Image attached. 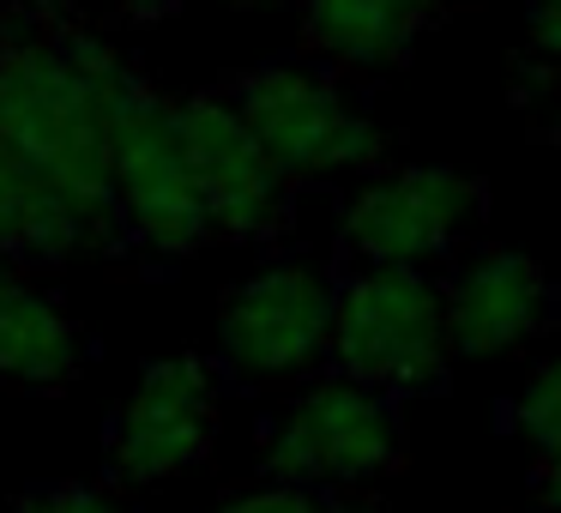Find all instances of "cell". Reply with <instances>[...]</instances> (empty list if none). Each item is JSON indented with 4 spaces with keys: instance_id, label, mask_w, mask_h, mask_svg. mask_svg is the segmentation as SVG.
<instances>
[{
    "instance_id": "cell-1",
    "label": "cell",
    "mask_w": 561,
    "mask_h": 513,
    "mask_svg": "<svg viewBox=\"0 0 561 513\" xmlns=\"http://www.w3.org/2000/svg\"><path fill=\"white\" fill-rule=\"evenodd\" d=\"M127 61L91 31L43 13L0 19V139L25 151L79 212L98 248L122 242L110 187V122L122 110Z\"/></svg>"
},
{
    "instance_id": "cell-2",
    "label": "cell",
    "mask_w": 561,
    "mask_h": 513,
    "mask_svg": "<svg viewBox=\"0 0 561 513\" xmlns=\"http://www.w3.org/2000/svg\"><path fill=\"white\" fill-rule=\"evenodd\" d=\"M332 375L380 392V399H428L453 375L447 296L428 272L363 266L332 296Z\"/></svg>"
},
{
    "instance_id": "cell-3",
    "label": "cell",
    "mask_w": 561,
    "mask_h": 513,
    "mask_svg": "<svg viewBox=\"0 0 561 513\" xmlns=\"http://www.w3.org/2000/svg\"><path fill=\"white\" fill-rule=\"evenodd\" d=\"M404 465L399 404L356 387L344 375H320L260 429V471L290 489H356Z\"/></svg>"
},
{
    "instance_id": "cell-4",
    "label": "cell",
    "mask_w": 561,
    "mask_h": 513,
    "mask_svg": "<svg viewBox=\"0 0 561 513\" xmlns=\"http://www.w3.org/2000/svg\"><path fill=\"white\" fill-rule=\"evenodd\" d=\"M110 187L122 236L146 254L182 260L211 242V218L182 139V110H175V98L151 91L146 79L127 86L110 122Z\"/></svg>"
},
{
    "instance_id": "cell-5",
    "label": "cell",
    "mask_w": 561,
    "mask_h": 513,
    "mask_svg": "<svg viewBox=\"0 0 561 513\" xmlns=\"http://www.w3.org/2000/svg\"><path fill=\"white\" fill-rule=\"evenodd\" d=\"M230 103L284 187L344 175V170H368L387 151L380 127L327 73H314V67H296V61L254 67V73L236 79Z\"/></svg>"
},
{
    "instance_id": "cell-6",
    "label": "cell",
    "mask_w": 561,
    "mask_h": 513,
    "mask_svg": "<svg viewBox=\"0 0 561 513\" xmlns=\"http://www.w3.org/2000/svg\"><path fill=\"white\" fill-rule=\"evenodd\" d=\"M489 187L465 170L416 163V170H387L344 206L339 224V254L363 266H404L423 272L428 260L453 254L465 236L483 224Z\"/></svg>"
},
{
    "instance_id": "cell-7",
    "label": "cell",
    "mask_w": 561,
    "mask_h": 513,
    "mask_svg": "<svg viewBox=\"0 0 561 513\" xmlns=\"http://www.w3.org/2000/svg\"><path fill=\"white\" fill-rule=\"evenodd\" d=\"M332 296L339 278H327L308 260L254 272L236 284L218 308V344L224 363L242 380H296L314 363H327L332 339Z\"/></svg>"
},
{
    "instance_id": "cell-8",
    "label": "cell",
    "mask_w": 561,
    "mask_h": 513,
    "mask_svg": "<svg viewBox=\"0 0 561 513\" xmlns=\"http://www.w3.org/2000/svg\"><path fill=\"white\" fill-rule=\"evenodd\" d=\"M218 441V375L199 356H163L134 380L110 423L115 483H170Z\"/></svg>"
},
{
    "instance_id": "cell-9",
    "label": "cell",
    "mask_w": 561,
    "mask_h": 513,
    "mask_svg": "<svg viewBox=\"0 0 561 513\" xmlns=\"http://www.w3.org/2000/svg\"><path fill=\"white\" fill-rule=\"evenodd\" d=\"M175 110H182V139L211 218V242L218 236L224 242H272V236H284L290 187L278 182L266 151L254 146L236 103L224 91H194V98H175Z\"/></svg>"
},
{
    "instance_id": "cell-10",
    "label": "cell",
    "mask_w": 561,
    "mask_h": 513,
    "mask_svg": "<svg viewBox=\"0 0 561 513\" xmlns=\"http://www.w3.org/2000/svg\"><path fill=\"white\" fill-rule=\"evenodd\" d=\"M447 332H453V356H507L525 339L556 320L561 308V284L543 260L519 254V248H483L471 254L447 284Z\"/></svg>"
},
{
    "instance_id": "cell-11",
    "label": "cell",
    "mask_w": 561,
    "mask_h": 513,
    "mask_svg": "<svg viewBox=\"0 0 561 513\" xmlns=\"http://www.w3.org/2000/svg\"><path fill=\"white\" fill-rule=\"evenodd\" d=\"M79 327L49 290L0 266V387L61 392L79 375Z\"/></svg>"
},
{
    "instance_id": "cell-12",
    "label": "cell",
    "mask_w": 561,
    "mask_h": 513,
    "mask_svg": "<svg viewBox=\"0 0 561 513\" xmlns=\"http://www.w3.org/2000/svg\"><path fill=\"white\" fill-rule=\"evenodd\" d=\"M435 13H447V0H302V37L351 73H380L411 55Z\"/></svg>"
},
{
    "instance_id": "cell-13",
    "label": "cell",
    "mask_w": 561,
    "mask_h": 513,
    "mask_svg": "<svg viewBox=\"0 0 561 513\" xmlns=\"http://www.w3.org/2000/svg\"><path fill=\"white\" fill-rule=\"evenodd\" d=\"M91 236L61 187L0 139V266H61Z\"/></svg>"
},
{
    "instance_id": "cell-14",
    "label": "cell",
    "mask_w": 561,
    "mask_h": 513,
    "mask_svg": "<svg viewBox=\"0 0 561 513\" xmlns=\"http://www.w3.org/2000/svg\"><path fill=\"white\" fill-rule=\"evenodd\" d=\"M507 423L519 429V441L531 447V465L561 453V356H549V363L525 380V392L513 399Z\"/></svg>"
},
{
    "instance_id": "cell-15",
    "label": "cell",
    "mask_w": 561,
    "mask_h": 513,
    "mask_svg": "<svg viewBox=\"0 0 561 513\" xmlns=\"http://www.w3.org/2000/svg\"><path fill=\"white\" fill-rule=\"evenodd\" d=\"M211 513H375L356 489H290V483H260L242 495L218 501Z\"/></svg>"
},
{
    "instance_id": "cell-16",
    "label": "cell",
    "mask_w": 561,
    "mask_h": 513,
    "mask_svg": "<svg viewBox=\"0 0 561 513\" xmlns=\"http://www.w3.org/2000/svg\"><path fill=\"white\" fill-rule=\"evenodd\" d=\"M13 513H134L110 483H79V477H61V483H37L19 495Z\"/></svg>"
},
{
    "instance_id": "cell-17",
    "label": "cell",
    "mask_w": 561,
    "mask_h": 513,
    "mask_svg": "<svg viewBox=\"0 0 561 513\" xmlns=\"http://www.w3.org/2000/svg\"><path fill=\"white\" fill-rule=\"evenodd\" d=\"M531 61L561 86V0H531Z\"/></svg>"
},
{
    "instance_id": "cell-18",
    "label": "cell",
    "mask_w": 561,
    "mask_h": 513,
    "mask_svg": "<svg viewBox=\"0 0 561 513\" xmlns=\"http://www.w3.org/2000/svg\"><path fill=\"white\" fill-rule=\"evenodd\" d=\"M531 495L543 501V508L561 513V453H556V459H537L531 465Z\"/></svg>"
},
{
    "instance_id": "cell-19",
    "label": "cell",
    "mask_w": 561,
    "mask_h": 513,
    "mask_svg": "<svg viewBox=\"0 0 561 513\" xmlns=\"http://www.w3.org/2000/svg\"><path fill=\"white\" fill-rule=\"evenodd\" d=\"M122 7H127L134 19H163V13L175 7V0H122Z\"/></svg>"
},
{
    "instance_id": "cell-20",
    "label": "cell",
    "mask_w": 561,
    "mask_h": 513,
    "mask_svg": "<svg viewBox=\"0 0 561 513\" xmlns=\"http://www.w3.org/2000/svg\"><path fill=\"white\" fill-rule=\"evenodd\" d=\"M549 146L561 151V110H556V122H549Z\"/></svg>"
},
{
    "instance_id": "cell-21",
    "label": "cell",
    "mask_w": 561,
    "mask_h": 513,
    "mask_svg": "<svg viewBox=\"0 0 561 513\" xmlns=\"http://www.w3.org/2000/svg\"><path fill=\"white\" fill-rule=\"evenodd\" d=\"M230 7H266V0H230Z\"/></svg>"
}]
</instances>
